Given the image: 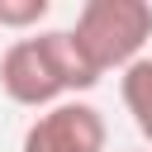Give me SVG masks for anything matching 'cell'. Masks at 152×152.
Listing matches in <instances>:
<instances>
[{
	"label": "cell",
	"instance_id": "obj_4",
	"mask_svg": "<svg viewBox=\"0 0 152 152\" xmlns=\"http://www.w3.org/2000/svg\"><path fill=\"white\" fill-rule=\"evenodd\" d=\"M119 95H124V109L133 114L138 133L152 142V57H138L119 76Z\"/></svg>",
	"mask_w": 152,
	"mask_h": 152
},
{
	"label": "cell",
	"instance_id": "obj_5",
	"mask_svg": "<svg viewBox=\"0 0 152 152\" xmlns=\"http://www.w3.org/2000/svg\"><path fill=\"white\" fill-rule=\"evenodd\" d=\"M52 0H0V28H14V33H28L48 19Z\"/></svg>",
	"mask_w": 152,
	"mask_h": 152
},
{
	"label": "cell",
	"instance_id": "obj_2",
	"mask_svg": "<svg viewBox=\"0 0 152 152\" xmlns=\"http://www.w3.org/2000/svg\"><path fill=\"white\" fill-rule=\"evenodd\" d=\"M71 38L100 76L128 71L152 38V5L147 0H86L76 10Z\"/></svg>",
	"mask_w": 152,
	"mask_h": 152
},
{
	"label": "cell",
	"instance_id": "obj_3",
	"mask_svg": "<svg viewBox=\"0 0 152 152\" xmlns=\"http://www.w3.org/2000/svg\"><path fill=\"white\" fill-rule=\"evenodd\" d=\"M109 142V124L90 100H62L43 114H33V124L19 138V152H104Z\"/></svg>",
	"mask_w": 152,
	"mask_h": 152
},
{
	"label": "cell",
	"instance_id": "obj_1",
	"mask_svg": "<svg viewBox=\"0 0 152 152\" xmlns=\"http://www.w3.org/2000/svg\"><path fill=\"white\" fill-rule=\"evenodd\" d=\"M100 86V71L76 48L71 28H43L33 38H14L0 52V90L24 109H52L76 100V90Z\"/></svg>",
	"mask_w": 152,
	"mask_h": 152
}]
</instances>
